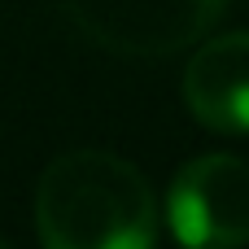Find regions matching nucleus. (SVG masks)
<instances>
[{
  "instance_id": "nucleus-1",
  "label": "nucleus",
  "mask_w": 249,
  "mask_h": 249,
  "mask_svg": "<svg viewBox=\"0 0 249 249\" xmlns=\"http://www.w3.org/2000/svg\"><path fill=\"white\" fill-rule=\"evenodd\" d=\"M35 232L48 249H149L158 241V197L127 158L70 149L35 184Z\"/></svg>"
},
{
  "instance_id": "nucleus-2",
  "label": "nucleus",
  "mask_w": 249,
  "mask_h": 249,
  "mask_svg": "<svg viewBox=\"0 0 249 249\" xmlns=\"http://www.w3.org/2000/svg\"><path fill=\"white\" fill-rule=\"evenodd\" d=\"M61 9L96 48L131 61H162L206 39L228 0H61Z\"/></svg>"
},
{
  "instance_id": "nucleus-3",
  "label": "nucleus",
  "mask_w": 249,
  "mask_h": 249,
  "mask_svg": "<svg viewBox=\"0 0 249 249\" xmlns=\"http://www.w3.org/2000/svg\"><path fill=\"white\" fill-rule=\"evenodd\" d=\"M166 223L188 249L249 245V162L236 153L184 162L166 188Z\"/></svg>"
},
{
  "instance_id": "nucleus-4",
  "label": "nucleus",
  "mask_w": 249,
  "mask_h": 249,
  "mask_svg": "<svg viewBox=\"0 0 249 249\" xmlns=\"http://www.w3.org/2000/svg\"><path fill=\"white\" fill-rule=\"evenodd\" d=\"M188 114L219 136H249V31L201 39L184 70Z\"/></svg>"
},
{
  "instance_id": "nucleus-5",
  "label": "nucleus",
  "mask_w": 249,
  "mask_h": 249,
  "mask_svg": "<svg viewBox=\"0 0 249 249\" xmlns=\"http://www.w3.org/2000/svg\"><path fill=\"white\" fill-rule=\"evenodd\" d=\"M0 249H4V236H0Z\"/></svg>"
}]
</instances>
